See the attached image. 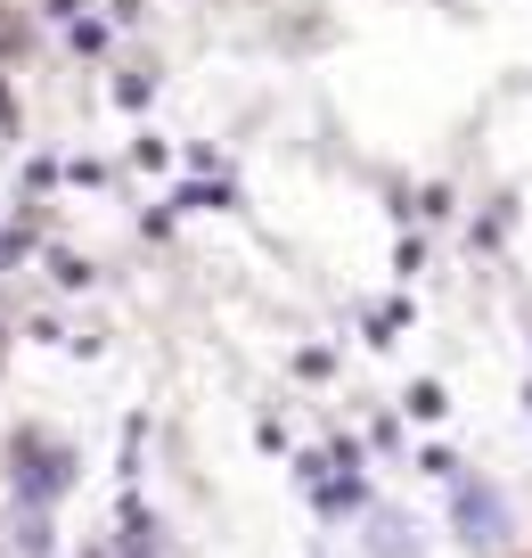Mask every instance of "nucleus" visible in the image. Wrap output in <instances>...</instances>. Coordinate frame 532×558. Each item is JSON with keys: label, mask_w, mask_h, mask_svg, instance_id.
<instances>
[{"label": "nucleus", "mask_w": 532, "mask_h": 558, "mask_svg": "<svg viewBox=\"0 0 532 558\" xmlns=\"http://www.w3.org/2000/svg\"><path fill=\"white\" fill-rule=\"evenodd\" d=\"M459 534L467 542H499L508 534V501L492 485H459Z\"/></svg>", "instance_id": "f03ea898"}, {"label": "nucleus", "mask_w": 532, "mask_h": 558, "mask_svg": "<svg viewBox=\"0 0 532 558\" xmlns=\"http://www.w3.org/2000/svg\"><path fill=\"white\" fill-rule=\"evenodd\" d=\"M9 476H17V493L25 501H58V493H66V476H74V452L58 436H17L9 444Z\"/></svg>", "instance_id": "f257e3e1"}, {"label": "nucleus", "mask_w": 532, "mask_h": 558, "mask_svg": "<svg viewBox=\"0 0 532 558\" xmlns=\"http://www.w3.org/2000/svg\"><path fill=\"white\" fill-rule=\"evenodd\" d=\"M17 132V99H9V83H0V140Z\"/></svg>", "instance_id": "7ed1b4c3"}]
</instances>
